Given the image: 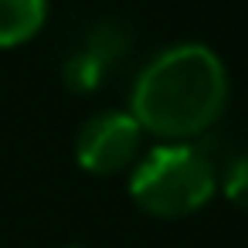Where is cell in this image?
I'll return each instance as SVG.
<instances>
[{
    "mask_svg": "<svg viewBox=\"0 0 248 248\" xmlns=\"http://www.w3.org/2000/svg\"><path fill=\"white\" fill-rule=\"evenodd\" d=\"M126 48H129V28L123 21H99L85 31V41H82V51H89L106 68L112 62H119L126 55Z\"/></svg>",
    "mask_w": 248,
    "mask_h": 248,
    "instance_id": "obj_5",
    "label": "cell"
},
{
    "mask_svg": "<svg viewBox=\"0 0 248 248\" xmlns=\"http://www.w3.org/2000/svg\"><path fill=\"white\" fill-rule=\"evenodd\" d=\"M228 102L224 62L197 41H180L156 51L133 85L129 116L140 129L167 140L187 143L190 136L211 129Z\"/></svg>",
    "mask_w": 248,
    "mask_h": 248,
    "instance_id": "obj_1",
    "label": "cell"
},
{
    "mask_svg": "<svg viewBox=\"0 0 248 248\" xmlns=\"http://www.w3.org/2000/svg\"><path fill=\"white\" fill-rule=\"evenodd\" d=\"M102 75H106V65L102 62H95L89 51H75L68 62H65V68H62V78H65V85L72 89V92H95L99 85H102Z\"/></svg>",
    "mask_w": 248,
    "mask_h": 248,
    "instance_id": "obj_6",
    "label": "cell"
},
{
    "mask_svg": "<svg viewBox=\"0 0 248 248\" xmlns=\"http://www.w3.org/2000/svg\"><path fill=\"white\" fill-rule=\"evenodd\" d=\"M48 17V0H0V48L31 41Z\"/></svg>",
    "mask_w": 248,
    "mask_h": 248,
    "instance_id": "obj_4",
    "label": "cell"
},
{
    "mask_svg": "<svg viewBox=\"0 0 248 248\" xmlns=\"http://www.w3.org/2000/svg\"><path fill=\"white\" fill-rule=\"evenodd\" d=\"M217 187L207 153L194 143H160L133 170V201L156 217H184L211 201Z\"/></svg>",
    "mask_w": 248,
    "mask_h": 248,
    "instance_id": "obj_2",
    "label": "cell"
},
{
    "mask_svg": "<svg viewBox=\"0 0 248 248\" xmlns=\"http://www.w3.org/2000/svg\"><path fill=\"white\" fill-rule=\"evenodd\" d=\"M221 187H224V197H228L231 204H238L241 211H248V153H245V156H234V160L228 163Z\"/></svg>",
    "mask_w": 248,
    "mask_h": 248,
    "instance_id": "obj_7",
    "label": "cell"
},
{
    "mask_svg": "<svg viewBox=\"0 0 248 248\" xmlns=\"http://www.w3.org/2000/svg\"><path fill=\"white\" fill-rule=\"evenodd\" d=\"M143 143V129L129 112H99L92 116L75 140V156L89 173L123 170Z\"/></svg>",
    "mask_w": 248,
    "mask_h": 248,
    "instance_id": "obj_3",
    "label": "cell"
}]
</instances>
